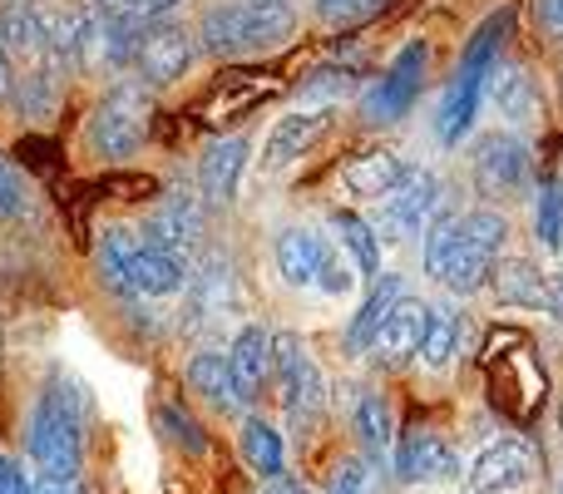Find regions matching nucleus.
<instances>
[{
    "label": "nucleus",
    "instance_id": "58836bf2",
    "mask_svg": "<svg viewBox=\"0 0 563 494\" xmlns=\"http://www.w3.org/2000/svg\"><path fill=\"white\" fill-rule=\"evenodd\" d=\"M366 480H371V475H366V460L346 455V460H341V465L327 475V490H321V494H366Z\"/></svg>",
    "mask_w": 563,
    "mask_h": 494
},
{
    "label": "nucleus",
    "instance_id": "412c9836",
    "mask_svg": "<svg viewBox=\"0 0 563 494\" xmlns=\"http://www.w3.org/2000/svg\"><path fill=\"white\" fill-rule=\"evenodd\" d=\"M400 297H406V277H400V272H380V277L371 282L361 311L351 317V327H346V351H371V341H376V331L386 327V317L396 311Z\"/></svg>",
    "mask_w": 563,
    "mask_h": 494
},
{
    "label": "nucleus",
    "instance_id": "de8ad7c7",
    "mask_svg": "<svg viewBox=\"0 0 563 494\" xmlns=\"http://www.w3.org/2000/svg\"><path fill=\"white\" fill-rule=\"evenodd\" d=\"M99 6H104V10H124L129 0H99Z\"/></svg>",
    "mask_w": 563,
    "mask_h": 494
},
{
    "label": "nucleus",
    "instance_id": "7ed1b4c3",
    "mask_svg": "<svg viewBox=\"0 0 563 494\" xmlns=\"http://www.w3.org/2000/svg\"><path fill=\"white\" fill-rule=\"evenodd\" d=\"M297 30V10L291 6H257V0H223V6L203 10V40L208 55H238V50H263L282 45Z\"/></svg>",
    "mask_w": 563,
    "mask_h": 494
},
{
    "label": "nucleus",
    "instance_id": "c85d7f7f",
    "mask_svg": "<svg viewBox=\"0 0 563 494\" xmlns=\"http://www.w3.org/2000/svg\"><path fill=\"white\" fill-rule=\"evenodd\" d=\"M460 351V317L450 307H430V327H426V341H420V366L426 371H450Z\"/></svg>",
    "mask_w": 563,
    "mask_h": 494
},
{
    "label": "nucleus",
    "instance_id": "2eb2a0df",
    "mask_svg": "<svg viewBox=\"0 0 563 494\" xmlns=\"http://www.w3.org/2000/svg\"><path fill=\"white\" fill-rule=\"evenodd\" d=\"M426 327H430V307H426V301L400 297L396 311L386 317V327H380L376 341H371V356H376L380 366H406L410 356H420Z\"/></svg>",
    "mask_w": 563,
    "mask_h": 494
},
{
    "label": "nucleus",
    "instance_id": "4468645a",
    "mask_svg": "<svg viewBox=\"0 0 563 494\" xmlns=\"http://www.w3.org/2000/svg\"><path fill=\"white\" fill-rule=\"evenodd\" d=\"M489 287H495V297L505 301V307H525V311H559L563 307L554 282L529 257H505L495 267V277H489Z\"/></svg>",
    "mask_w": 563,
    "mask_h": 494
},
{
    "label": "nucleus",
    "instance_id": "5701e85b",
    "mask_svg": "<svg viewBox=\"0 0 563 494\" xmlns=\"http://www.w3.org/2000/svg\"><path fill=\"white\" fill-rule=\"evenodd\" d=\"M485 89H489V99H495V109H499L505 124L525 129V124L539 119V85L529 79L525 65H495V75H489Z\"/></svg>",
    "mask_w": 563,
    "mask_h": 494
},
{
    "label": "nucleus",
    "instance_id": "f257e3e1",
    "mask_svg": "<svg viewBox=\"0 0 563 494\" xmlns=\"http://www.w3.org/2000/svg\"><path fill=\"white\" fill-rule=\"evenodd\" d=\"M95 416V400H89L85 381L75 376H55V386L35 400L25 426V450L40 465V475L49 480H79L85 465V430Z\"/></svg>",
    "mask_w": 563,
    "mask_h": 494
},
{
    "label": "nucleus",
    "instance_id": "6ab92c4d",
    "mask_svg": "<svg viewBox=\"0 0 563 494\" xmlns=\"http://www.w3.org/2000/svg\"><path fill=\"white\" fill-rule=\"evenodd\" d=\"M406 168L410 164L400 154H390V149H366V154L341 164V184H346L351 198H386L406 178Z\"/></svg>",
    "mask_w": 563,
    "mask_h": 494
},
{
    "label": "nucleus",
    "instance_id": "423d86ee",
    "mask_svg": "<svg viewBox=\"0 0 563 494\" xmlns=\"http://www.w3.org/2000/svg\"><path fill=\"white\" fill-rule=\"evenodd\" d=\"M420 257H426V272L435 282H445L450 292H479L489 287V277H495L499 262L485 257L479 248H470L465 238H460V223L455 213H440L435 223L426 228V243H420Z\"/></svg>",
    "mask_w": 563,
    "mask_h": 494
},
{
    "label": "nucleus",
    "instance_id": "9b49d317",
    "mask_svg": "<svg viewBox=\"0 0 563 494\" xmlns=\"http://www.w3.org/2000/svg\"><path fill=\"white\" fill-rule=\"evenodd\" d=\"M198 243H203V204L188 194H168L164 204L148 213L144 223V248H164L188 257Z\"/></svg>",
    "mask_w": 563,
    "mask_h": 494
},
{
    "label": "nucleus",
    "instance_id": "72a5a7b5",
    "mask_svg": "<svg viewBox=\"0 0 563 494\" xmlns=\"http://www.w3.org/2000/svg\"><path fill=\"white\" fill-rule=\"evenodd\" d=\"M49 105H55V59L35 65L25 79H20V109H25L30 119H45Z\"/></svg>",
    "mask_w": 563,
    "mask_h": 494
},
{
    "label": "nucleus",
    "instance_id": "79ce46f5",
    "mask_svg": "<svg viewBox=\"0 0 563 494\" xmlns=\"http://www.w3.org/2000/svg\"><path fill=\"white\" fill-rule=\"evenodd\" d=\"M35 490V480L25 475V465L10 455H0V494H30Z\"/></svg>",
    "mask_w": 563,
    "mask_h": 494
},
{
    "label": "nucleus",
    "instance_id": "0eeeda50",
    "mask_svg": "<svg viewBox=\"0 0 563 494\" xmlns=\"http://www.w3.org/2000/svg\"><path fill=\"white\" fill-rule=\"evenodd\" d=\"M435 208H440V178L430 174V168H406V178L380 198L376 238H386V243H406V238L426 233V228L435 223Z\"/></svg>",
    "mask_w": 563,
    "mask_h": 494
},
{
    "label": "nucleus",
    "instance_id": "7c9ffc66",
    "mask_svg": "<svg viewBox=\"0 0 563 494\" xmlns=\"http://www.w3.org/2000/svg\"><path fill=\"white\" fill-rule=\"evenodd\" d=\"M534 238L544 252L563 248V184L559 178H544L534 188Z\"/></svg>",
    "mask_w": 563,
    "mask_h": 494
},
{
    "label": "nucleus",
    "instance_id": "6e6552de",
    "mask_svg": "<svg viewBox=\"0 0 563 494\" xmlns=\"http://www.w3.org/2000/svg\"><path fill=\"white\" fill-rule=\"evenodd\" d=\"M426 65H430L426 45H420V40H410V45L396 55V65H390L386 75H380L376 85L361 95V114H366V124H400V119L416 109V99H420Z\"/></svg>",
    "mask_w": 563,
    "mask_h": 494
},
{
    "label": "nucleus",
    "instance_id": "f3484780",
    "mask_svg": "<svg viewBox=\"0 0 563 494\" xmlns=\"http://www.w3.org/2000/svg\"><path fill=\"white\" fill-rule=\"evenodd\" d=\"M247 168V139L243 134H228V139H213L198 158V188H203L208 204H228L238 194V178Z\"/></svg>",
    "mask_w": 563,
    "mask_h": 494
},
{
    "label": "nucleus",
    "instance_id": "c756f323",
    "mask_svg": "<svg viewBox=\"0 0 563 494\" xmlns=\"http://www.w3.org/2000/svg\"><path fill=\"white\" fill-rule=\"evenodd\" d=\"M455 223H460V238H465L470 248H479L485 257L499 262V252H505V243H509V218L505 213H495V208H470V213H460Z\"/></svg>",
    "mask_w": 563,
    "mask_h": 494
},
{
    "label": "nucleus",
    "instance_id": "a18cd8bd",
    "mask_svg": "<svg viewBox=\"0 0 563 494\" xmlns=\"http://www.w3.org/2000/svg\"><path fill=\"white\" fill-rule=\"evenodd\" d=\"M257 494H307V485L301 480H291V475H277V480H263V490Z\"/></svg>",
    "mask_w": 563,
    "mask_h": 494
},
{
    "label": "nucleus",
    "instance_id": "bb28decb",
    "mask_svg": "<svg viewBox=\"0 0 563 494\" xmlns=\"http://www.w3.org/2000/svg\"><path fill=\"white\" fill-rule=\"evenodd\" d=\"M351 426H356L361 446L371 460H386V450L396 446V420H390V400L380 391H361L356 410H351Z\"/></svg>",
    "mask_w": 563,
    "mask_h": 494
},
{
    "label": "nucleus",
    "instance_id": "9d476101",
    "mask_svg": "<svg viewBox=\"0 0 563 494\" xmlns=\"http://www.w3.org/2000/svg\"><path fill=\"white\" fill-rule=\"evenodd\" d=\"M539 470V450L525 436H505L495 446H485L470 465V490L475 494H509L519 485H529Z\"/></svg>",
    "mask_w": 563,
    "mask_h": 494
},
{
    "label": "nucleus",
    "instance_id": "f8f14e48",
    "mask_svg": "<svg viewBox=\"0 0 563 494\" xmlns=\"http://www.w3.org/2000/svg\"><path fill=\"white\" fill-rule=\"evenodd\" d=\"M134 65H139L144 85H174V79L194 65V35L178 25H148L144 35H139Z\"/></svg>",
    "mask_w": 563,
    "mask_h": 494
},
{
    "label": "nucleus",
    "instance_id": "a19ab883",
    "mask_svg": "<svg viewBox=\"0 0 563 494\" xmlns=\"http://www.w3.org/2000/svg\"><path fill=\"white\" fill-rule=\"evenodd\" d=\"M168 10H178V0H129L124 10H119V15L124 20H134V25H158V20L168 15Z\"/></svg>",
    "mask_w": 563,
    "mask_h": 494
},
{
    "label": "nucleus",
    "instance_id": "39448f33",
    "mask_svg": "<svg viewBox=\"0 0 563 494\" xmlns=\"http://www.w3.org/2000/svg\"><path fill=\"white\" fill-rule=\"evenodd\" d=\"M273 376L282 386V410H287L291 430L307 436V430L321 420V410H327V381H321L311 351L301 347L291 331H277L273 337Z\"/></svg>",
    "mask_w": 563,
    "mask_h": 494
},
{
    "label": "nucleus",
    "instance_id": "a878e982",
    "mask_svg": "<svg viewBox=\"0 0 563 494\" xmlns=\"http://www.w3.org/2000/svg\"><path fill=\"white\" fill-rule=\"evenodd\" d=\"M331 233H336L341 252H351V267H356L361 277H371V282L380 277V238L366 218L351 213V208H336V213H331Z\"/></svg>",
    "mask_w": 563,
    "mask_h": 494
},
{
    "label": "nucleus",
    "instance_id": "f03ea898",
    "mask_svg": "<svg viewBox=\"0 0 563 494\" xmlns=\"http://www.w3.org/2000/svg\"><path fill=\"white\" fill-rule=\"evenodd\" d=\"M509 30H515V10H499V15H489L485 25L475 30V40L465 45V59H460L455 79L445 85V95H440V109H435L440 144H460V139H465V129L475 124L479 95H485L489 75H495L499 50H505Z\"/></svg>",
    "mask_w": 563,
    "mask_h": 494
},
{
    "label": "nucleus",
    "instance_id": "3c124183",
    "mask_svg": "<svg viewBox=\"0 0 563 494\" xmlns=\"http://www.w3.org/2000/svg\"><path fill=\"white\" fill-rule=\"evenodd\" d=\"M559 426H563V406H559Z\"/></svg>",
    "mask_w": 563,
    "mask_h": 494
},
{
    "label": "nucleus",
    "instance_id": "f704fd0d",
    "mask_svg": "<svg viewBox=\"0 0 563 494\" xmlns=\"http://www.w3.org/2000/svg\"><path fill=\"white\" fill-rule=\"evenodd\" d=\"M158 430H164V436L174 440L178 450H188V455H203V450H208L203 426H198V420L188 416L184 406H158Z\"/></svg>",
    "mask_w": 563,
    "mask_h": 494
},
{
    "label": "nucleus",
    "instance_id": "ea45409f",
    "mask_svg": "<svg viewBox=\"0 0 563 494\" xmlns=\"http://www.w3.org/2000/svg\"><path fill=\"white\" fill-rule=\"evenodd\" d=\"M25 208V188H20V174L5 154H0V218H15Z\"/></svg>",
    "mask_w": 563,
    "mask_h": 494
},
{
    "label": "nucleus",
    "instance_id": "8fccbe9b",
    "mask_svg": "<svg viewBox=\"0 0 563 494\" xmlns=\"http://www.w3.org/2000/svg\"><path fill=\"white\" fill-rule=\"evenodd\" d=\"M559 99H563V59H559Z\"/></svg>",
    "mask_w": 563,
    "mask_h": 494
},
{
    "label": "nucleus",
    "instance_id": "c9c22d12",
    "mask_svg": "<svg viewBox=\"0 0 563 494\" xmlns=\"http://www.w3.org/2000/svg\"><path fill=\"white\" fill-rule=\"evenodd\" d=\"M390 0H317V15L327 25H361V20L380 15Z\"/></svg>",
    "mask_w": 563,
    "mask_h": 494
},
{
    "label": "nucleus",
    "instance_id": "dca6fc26",
    "mask_svg": "<svg viewBox=\"0 0 563 494\" xmlns=\"http://www.w3.org/2000/svg\"><path fill=\"white\" fill-rule=\"evenodd\" d=\"M228 366H233V386L243 396V406H253L263 396L267 376H273V331L247 321L233 337V347H228Z\"/></svg>",
    "mask_w": 563,
    "mask_h": 494
},
{
    "label": "nucleus",
    "instance_id": "cd10ccee",
    "mask_svg": "<svg viewBox=\"0 0 563 494\" xmlns=\"http://www.w3.org/2000/svg\"><path fill=\"white\" fill-rule=\"evenodd\" d=\"M0 50L10 59H25L35 55L40 45V10L35 0H0Z\"/></svg>",
    "mask_w": 563,
    "mask_h": 494
},
{
    "label": "nucleus",
    "instance_id": "37998d69",
    "mask_svg": "<svg viewBox=\"0 0 563 494\" xmlns=\"http://www.w3.org/2000/svg\"><path fill=\"white\" fill-rule=\"evenodd\" d=\"M539 25H544V35L563 40V0H539Z\"/></svg>",
    "mask_w": 563,
    "mask_h": 494
},
{
    "label": "nucleus",
    "instance_id": "ddd939ff",
    "mask_svg": "<svg viewBox=\"0 0 563 494\" xmlns=\"http://www.w3.org/2000/svg\"><path fill=\"white\" fill-rule=\"evenodd\" d=\"M455 475V455H450L445 436L426 426H410L396 440V480L406 485H426V480H450Z\"/></svg>",
    "mask_w": 563,
    "mask_h": 494
},
{
    "label": "nucleus",
    "instance_id": "1a4fd4ad",
    "mask_svg": "<svg viewBox=\"0 0 563 494\" xmlns=\"http://www.w3.org/2000/svg\"><path fill=\"white\" fill-rule=\"evenodd\" d=\"M470 168H475V184L485 198H515V194H525L529 174H534V158H529L525 139L499 129V134H485L475 144Z\"/></svg>",
    "mask_w": 563,
    "mask_h": 494
},
{
    "label": "nucleus",
    "instance_id": "a211bd4d",
    "mask_svg": "<svg viewBox=\"0 0 563 494\" xmlns=\"http://www.w3.org/2000/svg\"><path fill=\"white\" fill-rule=\"evenodd\" d=\"M331 124V109H297V114L277 119L273 134H267V149H263V164L267 168H287L291 158H301Z\"/></svg>",
    "mask_w": 563,
    "mask_h": 494
},
{
    "label": "nucleus",
    "instance_id": "c03bdc74",
    "mask_svg": "<svg viewBox=\"0 0 563 494\" xmlns=\"http://www.w3.org/2000/svg\"><path fill=\"white\" fill-rule=\"evenodd\" d=\"M30 494H85V480H35V490Z\"/></svg>",
    "mask_w": 563,
    "mask_h": 494
},
{
    "label": "nucleus",
    "instance_id": "4c0bfd02",
    "mask_svg": "<svg viewBox=\"0 0 563 494\" xmlns=\"http://www.w3.org/2000/svg\"><path fill=\"white\" fill-rule=\"evenodd\" d=\"M351 95V69H317V75L301 85V99H321V105H331V99Z\"/></svg>",
    "mask_w": 563,
    "mask_h": 494
},
{
    "label": "nucleus",
    "instance_id": "09e8293b",
    "mask_svg": "<svg viewBox=\"0 0 563 494\" xmlns=\"http://www.w3.org/2000/svg\"><path fill=\"white\" fill-rule=\"evenodd\" d=\"M257 6H291V0H257Z\"/></svg>",
    "mask_w": 563,
    "mask_h": 494
},
{
    "label": "nucleus",
    "instance_id": "4be33fe9",
    "mask_svg": "<svg viewBox=\"0 0 563 494\" xmlns=\"http://www.w3.org/2000/svg\"><path fill=\"white\" fill-rule=\"evenodd\" d=\"M327 238H317L311 228H282L277 233V272L287 287H317V272L327 262Z\"/></svg>",
    "mask_w": 563,
    "mask_h": 494
},
{
    "label": "nucleus",
    "instance_id": "b1692460",
    "mask_svg": "<svg viewBox=\"0 0 563 494\" xmlns=\"http://www.w3.org/2000/svg\"><path fill=\"white\" fill-rule=\"evenodd\" d=\"M188 386H194L213 410H238L243 406V396H238V386H233L228 351H218V347H203V351L188 356Z\"/></svg>",
    "mask_w": 563,
    "mask_h": 494
},
{
    "label": "nucleus",
    "instance_id": "e433bc0d",
    "mask_svg": "<svg viewBox=\"0 0 563 494\" xmlns=\"http://www.w3.org/2000/svg\"><path fill=\"white\" fill-rule=\"evenodd\" d=\"M317 287L327 292V297H346V292L356 287V267H351L336 248H327V262H321V272H317Z\"/></svg>",
    "mask_w": 563,
    "mask_h": 494
},
{
    "label": "nucleus",
    "instance_id": "393cba45",
    "mask_svg": "<svg viewBox=\"0 0 563 494\" xmlns=\"http://www.w3.org/2000/svg\"><path fill=\"white\" fill-rule=\"evenodd\" d=\"M238 450H243V460H247L253 475H263V480L287 475V446H282L277 426H267L263 416L243 420V430H238Z\"/></svg>",
    "mask_w": 563,
    "mask_h": 494
},
{
    "label": "nucleus",
    "instance_id": "20e7f679",
    "mask_svg": "<svg viewBox=\"0 0 563 494\" xmlns=\"http://www.w3.org/2000/svg\"><path fill=\"white\" fill-rule=\"evenodd\" d=\"M148 114H154V105H148L144 79H119V85L95 105V114H89V124H85L89 149H95L99 158H109V164L129 158L139 144H144Z\"/></svg>",
    "mask_w": 563,
    "mask_h": 494
},
{
    "label": "nucleus",
    "instance_id": "aec40b11",
    "mask_svg": "<svg viewBox=\"0 0 563 494\" xmlns=\"http://www.w3.org/2000/svg\"><path fill=\"white\" fill-rule=\"evenodd\" d=\"M188 287V257L164 248H139L134 262H129V292L139 297H174V292Z\"/></svg>",
    "mask_w": 563,
    "mask_h": 494
},
{
    "label": "nucleus",
    "instance_id": "49530a36",
    "mask_svg": "<svg viewBox=\"0 0 563 494\" xmlns=\"http://www.w3.org/2000/svg\"><path fill=\"white\" fill-rule=\"evenodd\" d=\"M10 95V75H5V50H0V99Z\"/></svg>",
    "mask_w": 563,
    "mask_h": 494
},
{
    "label": "nucleus",
    "instance_id": "2f4dec72",
    "mask_svg": "<svg viewBox=\"0 0 563 494\" xmlns=\"http://www.w3.org/2000/svg\"><path fill=\"white\" fill-rule=\"evenodd\" d=\"M139 248L144 243H134L129 228H109V233L99 238V272H104V287L129 292V262H134Z\"/></svg>",
    "mask_w": 563,
    "mask_h": 494
},
{
    "label": "nucleus",
    "instance_id": "473e14b6",
    "mask_svg": "<svg viewBox=\"0 0 563 494\" xmlns=\"http://www.w3.org/2000/svg\"><path fill=\"white\" fill-rule=\"evenodd\" d=\"M233 301H238V277H233V267H228V257H213V262L203 267V277H198V307L213 311V317H223Z\"/></svg>",
    "mask_w": 563,
    "mask_h": 494
}]
</instances>
